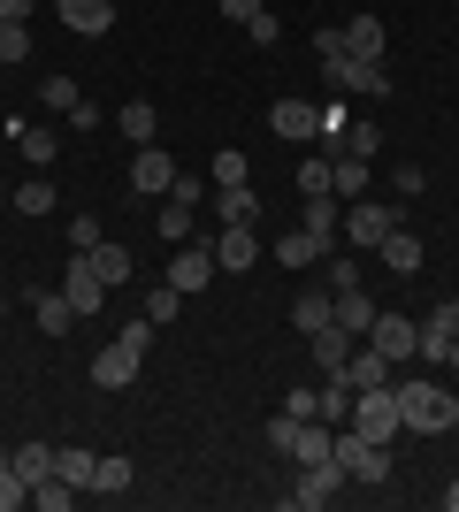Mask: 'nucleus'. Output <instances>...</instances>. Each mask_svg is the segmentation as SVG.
Masks as SVG:
<instances>
[{
  "label": "nucleus",
  "mask_w": 459,
  "mask_h": 512,
  "mask_svg": "<svg viewBox=\"0 0 459 512\" xmlns=\"http://www.w3.org/2000/svg\"><path fill=\"white\" fill-rule=\"evenodd\" d=\"M398 390V428H414V436H452L459 428V398L444 383H429V375H406Z\"/></svg>",
  "instance_id": "f257e3e1"
},
{
  "label": "nucleus",
  "mask_w": 459,
  "mask_h": 512,
  "mask_svg": "<svg viewBox=\"0 0 459 512\" xmlns=\"http://www.w3.org/2000/svg\"><path fill=\"white\" fill-rule=\"evenodd\" d=\"M337 467H345V482H391V444H368L360 428H337Z\"/></svg>",
  "instance_id": "f03ea898"
},
{
  "label": "nucleus",
  "mask_w": 459,
  "mask_h": 512,
  "mask_svg": "<svg viewBox=\"0 0 459 512\" xmlns=\"http://www.w3.org/2000/svg\"><path fill=\"white\" fill-rule=\"evenodd\" d=\"M352 428H360L368 444H391V436H398V390H391V383L352 390Z\"/></svg>",
  "instance_id": "7ed1b4c3"
},
{
  "label": "nucleus",
  "mask_w": 459,
  "mask_h": 512,
  "mask_svg": "<svg viewBox=\"0 0 459 512\" xmlns=\"http://www.w3.org/2000/svg\"><path fill=\"white\" fill-rule=\"evenodd\" d=\"M337 490H345V467H337V459H314V467H299V474H291L284 505H299V512H322V505H337Z\"/></svg>",
  "instance_id": "20e7f679"
},
{
  "label": "nucleus",
  "mask_w": 459,
  "mask_h": 512,
  "mask_svg": "<svg viewBox=\"0 0 459 512\" xmlns=\"http://www.w3.org/2000/svg\"><path fill=\"white\" fill-rule=\"evenodd\" d=\"M368 344H375V352H383L391 367H406V360L421 352V321H414V314H383V306H375V329H368Z\"/></svg>",
  "instance_id": "39448f33"
},
{
  "label": "nucleus",
  "mask_w": 459,
  "mask_h": 512,
  "mask_svg": "<svg viewBox=\"0 0 459 512\" xmlns=\"http://www.w3.org/2000/svg\"><path fill=\"white\" fill-rule=\"evenodd\" d=\"M62 299L77 306V321H85V314H108V283H100V268H92L85 253H69V268H62Z\"/></svg>",
  "instance_id": "423d86ee"
},
{
  "label": "nucleus",
  "mask_w": 459,
  "mask_h": 512,
  "mask_svg": "<svg viewBox=\"0 0 459 512\" xmlns=\"http://www.w3.org/2000/svg\"><path fill=\"white\" fill-rule=\"evenodd\" d=\"M215 276H222V268H215V245H192V237H184V245L169 253V283L184 291V299H192V291H207Z\"/></svg>",
  "instance_id": "0eeeda50"
},
{
  "label": "nucleus",
  "mask_w": 459,
  "mask_h": 512,
  "mask_svg": "<svg viewBox=\"0 0 459 512\" xmlns=\"http://www.w3.org/2000/svg\"><path fill=\"white\" fill-rule=\"evenodd\" d=\"M322 69L337 77V92H360V100H383V92H391V69L360 62V54H337V62H322Z\"/></svg>",
  "instance_id": "6e6552de"
},
{
  "label": "nucleus",
  "mask_w": 459,
  "mask_h": 512,
  "mask_svg": "<svg viewBox=\"0 0 459 512\" xmlns=\"http://www.w3.org/2000/svg\"><path fill=\"white\" fill-rule=\"evenodd\" d=\"M261 253H268V245H261V230H253V222H222V237H215V268L245 276V268H253Z\"/></svg>",
  "instance_id": "1a4fd4ad"
},
{
  "label": "nucleus",
  "mask_w": 459,
  "mask_h": 512,
  "mask_svg": "<svg viewBox=\"0 0 459 512\" xmlns=\"http://www.w3.org/2000/svg\"><path fill=\"white\" fill-rule=\"evenodd\" d=\"M452 337H459V299H437V306H429V321H421V352H414V360L444 367V352H452Z\"/></svg>",
  "instance_id": "9d476101"
},
{
  "label": "nucleus",
  "mask_w": 459,
  "mask_h": 512,
  "mask_svg": "<svg viewBox=\"0 0 459 512\" xmlns=\"http://www.w3.org/2000/svg\"><path fill=\"white\" fill-rule=\"evenodd\" d=\"M268 130H276L284 146H314V130H322V107H306V100H276V107H268Z\"/></svg>",
  "instance_id": "9b49d317"
},
{
  "label": "nucleus",
  "mask_w": 459,
  "mask_h": 512,
  "mask_svg": "<svg viewBox=\"0 0 459 512\" xmlns=\"http://www.w3.org/2000/svg\"><path fill=\"white\" fill-rule=\"evenodd\" d=\"M391 230H398V207H383V199H352V214H345L352 245H383Z\"/></svg>",
  "instance_id": "f8f14e48"
},
{
  "label": "nucleus",
  "mask_w": 459,
  "mask_h": 512,
  "mask_svg": "<svg viewBox=\"0 0 459 512\" xmlns=\"http://www.w3.org/2000/svg\"><path fill=\"white\" fill-rule=\"evenodd\" d=\"M329 245H337V237H322V230H306V222H299V230H284L276 245H268V253L284 260V268H322Z\"/></svg>",
  "instance_id": "ddd939ff"
},
{
  "label": "nucleus",
  "mask_w": 459,
  "mask_h": 512,
  "mask_svg": "<svg viewBox=\"0 0 459 512\" xmlns=\"http://www.w3.org/2000/svg\"><path fill=\"white\" fill-rule=\"evenodd\" d=\"M169 184H176V161H169L161 146H138V161H131V192L169 199Z\"/></svg>",
  "instance_id": "4468645a"
},
{
  "label": "nucleus",
  "mask_w": 459,
  "mask_h": 512,
  "mask_svg": "<svg viewBox=\"0 0 459 512\" xmlns=\"http://www.w3.org/2000/svg\"><path fill=\"white\" fill-rule=\"evenodd\" d=\"M54 16L77 31V39H108V23H115V0H54Z\"/></svg>",
  "instance_id": "2eb2a0df"
},
{
  "label": "nucleus",
  "mask_w": 459,
  "mask_h": 512,
  "mask_svg": "<svg viewBox=\"0 0 459 512\" xmlns=\"http://www.w3.org/2000/svg\"><path fill=\"white\" fill-rule=\"evenodd\" d=\"M138 367H146V360H138L131 344H108V352H92V383H100V390H131Z\"/></svg>",
  "instance_id": "dca6fc26"
},
{
  "label": "nucleus",
  "mask_w": 459,
  "mask_h": 512,
  "mask_svg": "<svg viewBox=\"0 0 459 512\" xmlns=\"http://www.w3.org/2000/svg\"><path fill=\"white\" fill-rule=\"evenodd\" d=\"M337 375H345L352 390H375V383H398L391 375V360H383V352H375V344H352V360L337 367Z\"/></svg>",
  "instance_id": "f3484780"
},
{
  "label": "nucleus",
  "mask_w": 459,
  "mask_h": 512,
  "mask_svg": "<svg viewBox=\"0 0 459 512\" xmlns=\"http://www.w3.org/2000/svg\"><path fill=\"white\" fill-rule=\"evenodd\" d=\"M375 184V161H360V153H337V161H329V192L337 199H360Z\"/></svg>",
  "instance_id": "a211bd4d"
},
{
  "label": "nucleus",
  "mask_w": 459,
  "mask_h": 512,
  "mask_svg": "<svg viewBox=\"0 0 459 512\" xmlns=\"http://www.w3.org/2000/svg\"><path fill=\"white\" fill-rule=\"evenodd\" d=\"M375 253H383V268H391V276H414L421 260H429V253H421V237L406 230V222H398V230L383 237V245H375Z\"/></svg>",
  "instance_id": "6ab92c4d"
},
{
  "label": "nucleus",
  "mask_w": 459,
  "mask_h": 512,
  "mask_svg": "<svg viewBox=\"0 0 459 512\" xmlns=\"http://www.w3.org/2000/svg\"><path fill=\"white\" fill-rule=\"evenodd\" d=\"M329 321H337L345 337H368V329H375V306H368V291H360V283H352V291H337V306H329Z\"/></svg>",
  "instance_id": "aec40b11"
},
{
  "label": "nucleus",
  "mask_w": 459,
  "mask_h": 512,
  "mask_svg": "<svg viewBox=\"0 0 459 512\" xmlns=\"http://www.w3.org/2000/svg\"><path fill=\"white\" fill-rule=\"evenodd\" d=\"M383 46H391L383 16H352V23H345V54H360V62H383Z\"/></svg>",
  "instance_id": "412c9836"
},
{
  "label": "nucleus",
  "mask_w": 459,
  "mask_h": 512,
  "mask_svg": "<svg viewBox=\"0 0 459 512\" xmlns=\"http://www.w3.org/2000/svg\"><path fill=\"white\" fill-rule=\"evenodd\" d=\"M31 314H39V337H62L69 321H77V306H69L62 291H46V283H39V291H31Z\"/></svg>",
  "instance_id": "4be33fe9"
},
{
  "label": "nucleus",
  "mask_w": 459,
  "mask_h": 512,
  "mask_svg": "<svg viewBox=\"0 0 459 512\" xmlns=\"http://www.w3.org/2000/svg\"><path fill=\"white\" fill-rule=\"evenodd\" d=\"M329 306H337V291H306V299H291V329H299V337L329 329Z\"/></svg>",
  "instance_id": "5701e85b"
},
{
  "label": "nucleus",
  "mask_w": 459,
  "mask_h": 512,
  "mask_svg": "<svg viewBox=\"0 0 459 512\" xmlns=\"http://www.w3.org/2000/svg\"><path fill=\"white\" fill-rule=\"evenodd\" d=\"M314 413H322L329 428H345V421H352V383H345V375H329V383L314 390Z\"/></svg>",
  "instance_id": "b1692460"
},
{
  "label": "nucleus",
  "mask_w": 459,
  "mask_h": 512,
  "mask_svg": "<svg viewBox=\"0 0 459 512\" xmlns=\"http://www.w3.org/2000/svg\"><path fill=\"white\" fill-rule=\"evenodd\" d=\"M115 130H123L131 146H153V130H161V115H153V100H123V115H115Z\"/></svg>",
  "instance_id": "393cba45"
},
{
  "label": "nucleus",
  "mask_w": 459,
  "mask_h": 512,
  "mask_svg": "<svg viewBox=\"0 0 459 512\" xmlns=\"http://www.w3.org/2000/svg\"><path fill=\"white\" fill-rule=\"evenodd\" d=\"M92 467H100V451H85V444H69V451H54V474H62L69 490H92Z\"/></svg>",
  "instance_id": "a878e982"
},
{
  "label": "nucleus",
  "mask_w": 459,
  "mask_h": 512,
  "mask_svg": "<svg viewBox=\"0 0 459 512\" xmlns=\"http://www.w3.org/2000/svg\"><path fill=\"white\" fill-rule=\"evenodd\" d=\"M306 344H314V360H322L329 375H337V367L352 360V344H360V337H345V329H337V321H329V329H314V337H306Z\"/></svg>",
  "instance_id": "bb28decb"
},
{
  "label": "nucleus",
  "mask_w": 459,
  "mask_h": 512,
  "mask_svg": "<svg viewBox=\"0 0 459 512\" xmlns=\"http://www.w3.org/2000/svg\"><path fill=\"white\" fill-rule=\"evenodd\" d=\"M92 490H100V497H131V459H123V451H108V459L92 467Z\"/></svg>",
  "instance_id": "cd10ccee"
},
{
  "label": "nucleus",
  "mask_w": 459,
  "mask_h": 512,
  "mask_svg": "<svg viewBox=\"0 0 459 512\" xmlns=\"http://www.w3.org/2000/svg\"><path fill=\"white\" fill-rule=\"evenodd\" d=\"M16 146H23V161H39V169H54V153H62V138H54L46 123H23V130H16Z\"/></svg>",
  "instance_id": "c85d7f7f"
},
{
  "label": "nucleus",
  "mask_w": 459,
  "mask_h": 512,
  "mask_svg": "<svg viewBox=\"0 0 459 512\" xmlns=\"http://www.w3.org/2000/svg\"><path fill=\"white\" fill-rule=\"evenodd\" d=\"M8 467H16L23 482H31V490H39L46 474H54V451H46V444H16V451H8Z\"/></svg>",
  "instance_id": "c756f323"
},
{
  "label": "nucleus",
  "mask_w": 459,
  "mask_h": 512,
  "mask_svg": "<svg viewBox=\"0 0 459 512\" xmlns=\"http://www.w3.org/2000/svg\"><path fill=\"white\" fill-rule=\"evenodd\" d=\"M222 192V222H261V199H253V184H215Z\"/></svg>",
  "instance_id": "7c9ffc66"
},
{
  "label": "nucleus",
  "mask_w": 459,
  "mask_h": 512,
  "mask_svg": "<svg viewBox=\"0 0 459 512\" xmlns=\"http://www.w3.org/2000/svg\"><path fill=\"white\" fill-rule=\"evenodd\" d=\"M39 100H46V115H69V107L85 100V92H77V77H62V69H46V85H39Z\"/></svg>",
  "instance_id": "2f4dec72"
},
{
  "label": "nucleus",
  "mask_w": 459,
  "mask_h": 512,
  "mask_svg": "<svg viewBox=\"0 0 459 512\" xmlns=\"http://www.w3.org/2000/svg\"><path fill=\"white\" fill-rule=\"evenodd\" d=\"M92 268H100V283H108V291H115V283H131V253H123V245H92Z\"/></svg>",
  "instance_id": "473e14b6"
},
{
  "label": "nucleus",
  "mask_w": 459,
  "mask_h": 512,
  "mask_svg": "<svg viewBox=\"0 0 459 512\" xmlns=\"http://www.w3.org/2000/svg\"><path fill=\"white\" fill-rule=\"evenodd\" d=\"M176 314H184V291H176V283H161V291H146V321H153V329H169Z\"/></svg>",
  "instance_id": "72a5a7b5"
},
{
  "label": "nucleus",
  "mask_w": 459,
  "mask_h": 512,
  "mask_svg": "<svg viewBox=\"0 0 459 512\" xmlns=\"http://www.w3.org/2000/svg\"><path fill=\"white\" fill-rule=\"evenodd\" d=\"M192 237V207L184 199H161V245H184Z\"/></svg>",
  "instance_id": "f704fd0d"
},
{
  "label": "nucleus",
  "mask_w": 459,
  "mask_h": 512,
  "mask_svg": "<svg viewBox=\"0 0 459 512\" xmlns=\"http://www.w3.org/2000/svg\"><path fill=\"white\" fill-rule=\"evenodd\" d=\"M291 184H299V199L329 192V153H306V161H299V176H291Z\"/></svg>",
  "instance_id": "c9c22d12"
},
{
  "label": "nucleus",
  "mask_w": 459,
  "mask_h": 512,
  "mask_svg": "<svg viewBox=\"0 0 459 512\" xmlns=\"http://www.w3.org/2000/svg\"><path fill=\"white\" fill-rule=\"evenodd\" d=\"M31 505H39V512H69V505H77V490H69L62 474H46L39 490H31Z\"/></svg>",
  "instance_id": "e433bc0d"
},
{
  "label": "nucleus",
  "mask_w": 459,
  "mask_h": 512,
  "mask_svg": "<svg viewBox=\"0 0 459 512\" xmlns=\"http://www.w3.org/2000/svg\"><path fill=\"white\" fill-rule=\"evenodd\" d=\"M8 207H16V214H46V207H54V184H46V176H39V184H16Z\"/></svg>",
  "instance_id": "4c0bfd02"
},
{
  "label": "nucleus",
  "mask_w": 459,
  "mask_h": 512,
  "mask_svg": "<svg viewBox=\"0 0 459 512\" xmlns=\"http://www.w3.org/2000/svg\"><path fill=\"white\" fill-rule=\"evenodd\" d=\"M322 276H329V291H352V283H360V268H352V253H337V245H329V253H322Z\"/></svg>",
  "instance_id": "58836bf2"
},
{
  "label": "nucleus",
  "mask_w": 459,
  "mask_h": 512,
  "mask_svg": "<svg viewBox=\"0 0 459 512\" xmlns=\"http://www.w3.org/2000/svg\"><path fill=\"white\" fill-rule=\"evenodd\" d=\"M0 62H31V23H0Z\"/></svg>",
  "instance_id": "ea45409f"
},
{
  "label": "nucleus",
  "mask_w": 459,
  "mask_h": 512,
  "mask_svg": "<svg viewBox=\"0 0 459 512\" xmlns=\"http://www.w3.org/2000/svg\"><path fill=\"white\" fill-rule=\"evenodd\" d=\"M207 184H245V153H238V146H222V153H215V169H207Z\"/></svg>",
  "instance_id": "a19ab883"
},
{
  "label": "nucleus",
  "mask_w": 459,
  "mask_h": 512,
  "mask_svg": "<svg viewBox=\"0 0 459 512\" xmlns=\"http://www.w3.org/2000/svg\"><path fill=\"white\" fill-rule=\"evenodd\" d=\"M345 153H360V161H375V153H383V130H375V123H352V130H345Z\"/></svg>",
  "instance_id": "79ce46f5"
},
{
  "label": "nucleus",
  "mask_w": 459,
  "mask_h": 512,
  "mask_svg": "<svg viewBox=\"0 0 459 512\" xmlns=\"http://www.w3.org/2000/svg\"><path fill=\"white\" fill-rule=\"evenodd\" d=\"M16 505H31V482L16 467H0V512H16Z\"/></svg>",
  "instance_id": "37998d69"
},
{
  "label": "nucleus",
  "mask_w": 459,
  "mask_h": 512,
  "mask_svg": "<svg viewBox=\"0 0 459 512\" xmlns=\"http://www.w3.org/2000/svg\"><path fill=\"white\" fill-rule=\"evenodd\" d=\"M100 245V222L92 214H69V253H92Z\"/></svg>",
  "instance_id": "c03bdc74"
},
{
  "label": "nucleus",
  "mask_w": 459,
  "mask_h": 512,
  "mask_svg": "<svg viewBox=\"0 0 459 512\" xmlns=\"http://www.w3.org/2000/svg\"><path fill=\"white\" fill-rule=\"evenodd\" d=\"M245 39H253V46H276V39H284V23H276V16H268V8H261V16L245 23Z\"/></svg>",
  "instance_id": "a18cd8bd"
},
{
  "label": "nucleus",
  "mask_w": 459,
  "mask_h": 512,
  "mask_svg": "<svg viewBox=\"0 0 459 512\" xmlns=\"http://www.w3.org/2000/svg\"><path fill=\"white\" fill-rule=\"evenodd\" d=\"M115 344H131L138 360H146V344H153V321H146V314H138V321H123V337H115Z\"/></svg>",
  "instance_id": "49530a36"
},
{
  "label": "nucleus",
  "mask_w": 459,
  "mask_h": 512,
  "mask_svg": "<svg viewBox=\"0 0 459 512\" xmlns=\"http://www.w3.org/2000/svg\"><path fill=\"white\" fill-rule=\"evenodd\" d=\"M314 54H322V62H337V54H345V31H337V23H322V31H314Z\"/></svg>",
  "instance_id": "de8ad7c7"
},
{
  "label": "nucleus",
  "mask_w": 459,
  "mask_h": 512,
  "mask_svg": "<svg viewBox=\"0 0 459 512\" xmlns=\"http://www.w3.org/2000/svg\"><path fill=\"white\" fill-rule=\"evenodd\" d=\"M391 184H398V199H421V192H429V176H421V169H414V161H406V169H398V176H391Z\"/></svg>",
  "instance_id": "09e8293b"
},
{
  "label": "nucleus",
  "mask_w": 459,
  "mask_h": 512,
  "mask_svg": "<svg viewBox=\"0 0 459 512\" xmlns=\"http://www.w3.org/2000/svg\"><path fill=\"white\" fill-rule=\"evenodd\" d=\"M199 192H207V184H199V176H184V169H176V184H169V199H184V207H199Z\"/></svg>",
  "instance_id": "8fccbe9b"
},
{
  "label": "nucleus",
  "mask_w": 459,
  "mask_h": 512,
  "mask_svg": "<svg viewBox=\"0 0 459 512\" xmlns=\"http://www.w3.org/2000/svg\"><path fill=\"white\" fill-rule=\"evenodd\" d=\"M39 16V0H0V23H31Z\"/></svg>",
  "instance_id": "3c124183"
},
{
  "label": "nucleus",
  "mask_w": 459,
  "mask_h": 512,
  "mask_svg": "<svg viewBox=\"0 0 459 512\" xmlns=\"http://www.w3.org/2000/svg\"><path fill=\"white\" fill-rule=\"evenodd\" d=\"M261 8H268V0H222V16H230V23H253Z\"/></svg>",
  "instance_id": "603ef678"
},
{
  "label": "nucleus",
  "mask_w": 459,
  "mask_h": 512,
  "mask_svg": "<svg viewBox=\"0 0 459 512\" xmlns=\"http://www.w3.org/2000/svg\"><path fill=\"white\" fill-rule=\"evenodd\" d=\"M444 512H459V482H452V490H444Z\"/></svg>",
  "instance_id": "864d4df0"
},
{
  "label": "nucleus",
  "mask_w": 459,
  "mask_h": 512,
  "mask_svg": "<svg viewBox=\"0 0 459 512\" xmlns=\"http://www.w3.org/2000/svg\"><path fill=\"white\" fill-rule=\"evenodd\" d=\"M444 367H459V337H452V352H444Z\"/></svg>",
  "instance_id": "5fc2aeb1"
},
{
  "label": "nucleus",
  "mask_w": 459,
  "mask_h": 512,
  "mask_svg": "<svg viewBox=\"0 0 459 512\" xmlns=\"http://www.w3.org/2000/svg\"><path fill=\"white\" fill-rule=\"evenodd\" d=\"M0 214H8V192H0Z\"/></svg>",
  "instance_id": "6e6d98bb"
},
{
  "label": "nucleus",
  "mask_w": 459,
  "mask_h": 512,
  "mask_svg": "<svg viewBox=\"0 0 459 512\" xmlns=\"http://www.w3.org/2000/svg\"><path fill=\"white\" fill-rule=\"evenodd\" d=\"M0 467H8V451H0Z\"/></svg>",
  "instance_id": "4d7b16f0"
},
{
  "label": "nucleus",
  "mask_w": 459,
  "mask_h": 512,
  "mask_svg": "<svg viewBox=\"0 0 459 512\" xmlns=\"http://www.w3.org/2000/svg\"><path fill=\"white\" fill-rule=\"evenodd\" d=\"M0 314H8V299H0Z\"/></svg>",
  "instance_id": "13d9d810"
},
{
  "label": "nucleus",
  "mask_w": 459,
  "mask_h": 512,
  "mask_svg": "<svg viewBox=\"0 0 459 512\" xmlns=\"http://www.w3.org/2000/svg\"><path fill=\"white\" fill-rule=\"evenodd\" d=\"M0 283H8V276H0Z\"/></svg>",
  "instance_id": "bf43d9fd"
}]
</instances>
